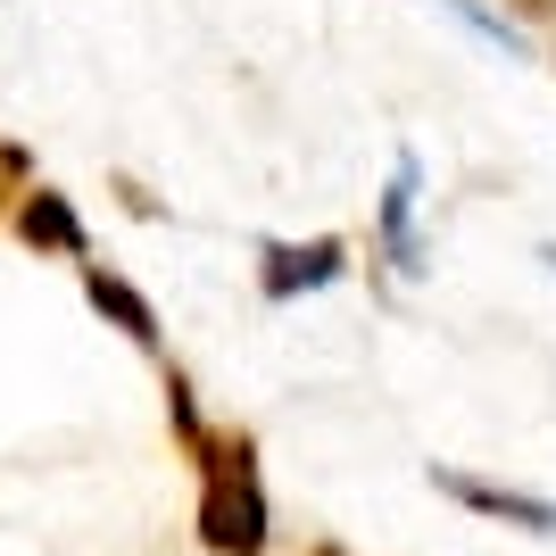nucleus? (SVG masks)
<instances>
[{
	"instance_id": "423d86ee",
	"label": "nucleus",
	"mask_w": 556,
	"mask_h": 556,
	"mask_svg": "<svg viewBox=\"0 0 556 556\" xmlns=\"http://www.w3.org/2000/svg\"><path fill=\"white\" fill-rule=\"evenodd\" d=\"M84 300H92V307H100V316H109V325L125 332L134 349H159V307H150V291H141V282H125L116 266L84 257Z\"/></svg>"
},
{
	"instance_id": "f8f14e48",
	"label": "nucleus",
	"mask_w": 556,
	"mask_h": 556,
	"mask_svg": "<svg viewBox=\"0 0 556 556\" xmlns=\"http://www.w3.org/2000/svg\"><path fill=\"white\" fill-rule=\"evenodd\" d=\"M548 67H556V50H548Z\"/></svg>"
},
{
	"instance_id": "f257e3e1",
	"label": "nucleus",
	"mask_w": 556,
	"mask_h": 556,
	"mask_svg": "<svg viewBox=\"0 0 556 556\" xmlns=\"http://www.w3.org/2000/svg\"><path fill=\"white\" fill-rule=\"evenodd\" d=\"M200 548L208 556H266L275 507H266V473H257L250 432H200Z\"/></svg>"
},
{
	"instance_id": "f03ea898",
	"label": "nucleus",
	"mask_w": 556,
	"mask_h": 556,
	"mask_svg": "<svg viewBox=\"0 0 556 556\" xmlns=\"http://www.w3.org/2000/svg\"><path fill=\"white\" fill-rule=\"evenodd\" d=\"M349 275V241L341 232H316V241H266L257 250V300L266 307H291L307 291H325V282Z\"/></svg>"
},
{
	"instance_id": "9b49d317",
	"label": "nucleus",
	"mask_w": 556,
	"mask_h": 556,
	"mask_svg": "<svg viewBox=\"0 0 556 556\" xmlns=\"http://www.w3.org/2000/svg\"><path fill=\"white\" fill-rule=\"evenodd\" d=\"M307 556H349V548H341V540H316V548H307Z\"/></svg>"
},
{
	"instance_id": "0eeeda50",
	"label": "nucleus",
	"mask_w": 556,
	"mask_h": 556,
	"mask_svg": "<svg viewBox=\"0 0 556 556\" xmlns=\"http://www.w3.org/2000/svg\"><path fill=\"white\" fill-rule=\"evenodd\" d=\"M166 416H175V441H200L208 424H200V407H191V382H184V366H166Z\"/></svg>"
},
{
	"instance_id": "9d476101",
	"label": "nucleus",
	"mask_w": 556,
	"mask_h": 556,
	"mask_svg": "<svg viewBox=\"0 0 556 556\" xmlns=\"http://www.w3.org/2000/svg\"><path fill=\"white\" fill-rule=\"evenodd\" d=\"M515 17H556V0H507Z\"/></svg>"
},
{
	"instance_id": "20e7f679",
	"label": "nucleus",
	"mask_w": 556,
	"mask_h": 556,
	"mask_svg": "<svg viewBox=\"0 0 556 556\" xmlns=\"http://www.w3.org/2000/svg\"><path fill=\"white\" fill-rule=\"evenodd\" d=\"M9 225H17V241L34 257H92V232H84V216H75V200L59 184H25L17 200H9Z\"/></svg>"
},
{
	"instance_id": "6e6552de",
	"label": "nucleus",
	"mask_w": 556,
	"mask_h": 556,
	"mask_svg": "<svg viewBox=\"0 0 556 556\" xmlns=\"http://www.w3.org/2000/svg\"><path fill=\"white\" fill-rule=\"evenodd\" d=\"M448 9H457V17L473 25V34H482V42L498 50V59H515V50H523V34H515L507 17H490V9H473V0H448Z\"/></svg>"
},
{
	"instance_id": "1a4fd4ad",
	"label": "nucleus",
	"mask_w": 556,
	"mask_h": 556,
	"mask_svg": "<svg viewBox=\"0 0 556 556\" xmlns=\"http://www.w3.org/2000/svg\"><path fill=\"white\" fill-rule=\"evenodd\" d=\"M9 191H25V150L17 141H0V200H9Z\"/></svg>"
},
{
	"instance_id": "39448f33",
	"label": "nucleus",
	"mask_w": 556,
	"mask_h": 556,
	"mask_svg": "<svg viewBox=\"0 0 556 556\" xmlns=\"http://www.w3.org/2000/svg\"><path fill=\"white\" fill-rule=\"evenodd\" d=\"M416 191H424V166H416V150H399L391 159V184H382V250H391V266L399 275H424V241H416Z\"/></svg>"
},
{
	"instance_id": "7ed1b4c3",
	"label": "nucleus",
	"mask_w": 556,
	"mask_h": 556,
	"mask_svg": "<svg viewBox=\"0 0 556 556\" xmlns=\"http://www.w3.org/2000/svg\"><path fill=\"white\" fill-rule=\"evenodd\" d=\"M432 490L457 498L465 515H482V523H515V532H532V540H556V498H540V490L482 482V473H465V465H432Z\"/></svg>"
}]
</instances>
